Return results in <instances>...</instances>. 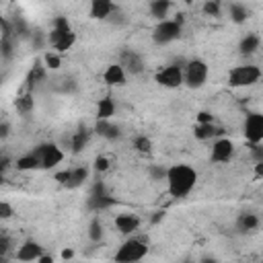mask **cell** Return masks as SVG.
<instances>
[{"mask_svg":"<svg viewBox=\"0 0 263 263\" xmlns=\"http://www.w3.org/2000/svg\"><path fill=\"white\" fill-rule=\"evenodd\" d=\"M166 191L171 197L175 199H183L187 197L195 185H197V171L191 166V164H185V162H177V164H171L166 168Z\"/></svg>","mask_w":263,"mask_h":263,"instance_id":"cell-1","label":"cell"},{"mask_svg":"<svg viewBox=\"0 0 263 263\" xmlns=\"http://www.w3.org/2000/svg\"><path fill=\"white\" fill-rule=\"evenodd\" d=\"M49 45L55 49V53H64L68 49H72V45L76 43V33L70 27V21L66 16H55L51 23V31L47 35Z\"/></svg>","mask_w":263,"mask_h":263,"instance_id":"cell-2","label":"cell"},{"mask_svg":"<svg viewBox=\"0 0 263 263\" xmlns=\"http://www.w3.org/2000/svg\"><path fill=\"white\" fill-rule=\"evenodd\" d=\"M148 255V240L142 236H129L125 238L119 249L113 255L115 263H140Z\"/></svg>","mask_w":263,"mask_h":263,"instance_id":"cell-3","label":"cell"},{"mask_svg":"<svg viewBox=\"0 0 263 263\" xmlns=\"http://www.w3.org/2000/svg\"><path fill=\"white\" fill-rule=\"evenodd\" d=\"M263 76V70L255 64H240V66H234L230 72H228V84L232 88H247V86H253L261 80Z\"/></svg>","mask_w":263,"mask_h":263,"instance_id":"cell-4","label":"cell"},{"mask_svg":"<svg viewBox=\"0 0 263 263\" xmlns=\"http://www.w3.org/2000/svg\"><path fill=\"white\" fill-rule=\"evenodd\" d=\"M183 72H185V86L195 90V88L205 86L208 76H210V66L201 58H193V60L185 62Z\"/></svg>","mask_w":263,"mask_h":263,"instance_id":"cell-5","label":"cell"},{"mask_svg":"<svg viewBox=\"0 0 263 263\" xmlns=\"http://www.w3.org/2000/svg\"><path fill=\"white\" fill-rule=\"evenodd\" d=\"M181 37V21L179 18H164L152 31V41L158 45H168Z\"/></svg>","mask_w":263,"mask_h":263,"instance_id":"cell-6","label":"cell"},{"mask_svg":"<svg viewBox=\"0 0 263 263\" xmlns=\"http://www.w3.org/2000/svg\"><path fill=\"white\" fill-rule=\"evenodd\" d=\"M183 66H185V64H166V66H162V68L154 74L156 84H160V86H164V88H179L181 84H185Z\"/></svg>","mask_w":263,"mask_h":263,"instance_id":"cell-7","label":"cell"},{"mask_svg":"<svg viewBox=\"0 0 263 263\" xmlns=\"http://www.w3.org/2000/svg\"><path fill=\"white\" fill-rule=\"evenodd\" d=\"M242 136L251 146L263 144V113L251 111L242 121Z\"/></svg>","mask_w":263,"mask_h":263,"instance_id":"cell-8","label":"cell"},{"mask_svg":"<svg viewBox=\"0 0 263 263\" xmlns=\"http://www.w3.org/2000/svg\"><path fill=\"white\" fill-rule=\"evenodd\" d=\"M35 154L41 160V168H53V166L62 164V160H64V150L58 144H53V142H47V144L37 146Z\"/></svg>","mask_w":263,"mask_h":263,"instance_id":"cell-9","label":"cell"},{"mask_svg":"<svg viewBox=\"0 0 263 263\" xmlns=\"http://www.w3.org/2000/svg\"><path fill=\"white\" fill-rule=\"evenodd\" d=\"M86 179H88V168H86L84 164H80V166H72V168H66V171L55 173V181H60V183L66 185L68 189H74V187L82 185Z\"/></svg>","mask_w":263,"mask_h":263,"instance_id":"cell-10","label":"cell"},{"mask_svg":"<svg viewBox=\"0 0 263 263\" xmlns=\"http://www.w3.org/2000/svg\"><path fill=\"white\" fill-rule=\"evenodd\" d=\"M232 156H234V142H232L230 138L222 136V138L214 140L212 150H210V158H212V162H220V164H224V162H230Z\"/></svg>","mask_w":263,"mask_h":263,"instance_id":"cell-11","label":"cell"},{"mask_svg":"<svg viewBox=\"0 0 263 263\" xmlns=\"http://www.w3.org/2000/svg\"><path fill=\"white\" fill-rule=\"evenodd\" d=\"M43 255H45L43 247L37 240H33V238H27L25 242H21L18 249H14V259L21 261V263H35Z\"/></svg>","mask_w":263,"mask_h":263,"instance_id":"cell-12","label":"cell"},{"mask_svg":"<svg viewBox=\"0 0 263 263\" xmlns=\"http://www.w3.org/2000/svg\"><path fill=\"white\" fill-rule=\"evenodd\" d=\"M119 64L123 66V70L127 72V76H138V74L144 72V60H142V55H140L138 51H134V49H123Z\"/></svg>","mask_w":263,"mask_h":263,"instance_id":"cell-13","label":"cell"},{"mask_svg":"<svg viewBox=\"0 0 263 263\" xmlns=\"http://www.w3.org/2000/svg\"><path fill=\"white\" fill-rule=\"evenodd\" d=\"M103 82L107 86H123L127 82V72L123 70V66L119 62L115 64H109L103 72Z\"/></svg>","mask_w":263,"mask_h":263,"instance_id":"cell-14","label":"cell"},{"mask_svg":"<svg viewBox=\"0 0 263 263\" xmlns=\"http://www.w3.org/2000/svg\"><path fill=\"white\" fill-rule=\"evenodd\" d=\"M115 228L121 232V234H129V236H134V232L140 228V224H142V220L136 216V214H129V212H123V214H117L115 216Z\"/></svg>","mask_w":263,"mask_h":263,"instance_id":"cell-15","label":"cell"},{"mask_svg":"<svg viewBox=\"0 0 263 263\" xmlns=\"http://www.w3.org/2000/svg\"><path fill=\"white\" fill-rule=\"evenodd\" d=\"M117 10V6L109 0H92L90 2V8H88V14L90 18H97V21H105L109 18L113 12Z\"/></svg>","mask_w":263,"mask_h":263,"instance_id":"cell-16","label":"cell"},{"mask_svg":"<svg viewBox=\"0 0 263 263\" xmlns=\"http://www.w3.org/2000/svg\"><path fill=\"white\" fill-rule=\"evenodd\" d=\"M193 136L197 138V140H218V138H222L224 136V127H220L216 121L214 123H197L195 125V129H193Z\"/></svg>","mask_w":263,"mask_h":263,"instance_id":"cell-17","label":"cell"},{"mask_svg":"<svg viewBox=\"0 0 263 263\" xmlns=\"http://www.w3.org/2000/svg\"><path fill=\"white\" fill-rule=\"evenodd\" d=\"M45 74H47V68H45V64L37 60V62L33 64V68L27 72V78H25V82H27V84H25V88L33 92V88H35L39 82H43V80H45Z\"/></svg>","mask_w":263,"mask_h":263,"instance_id":"cell-18","label":"cell"},{"mask_svg":"<svg viewBox=\"0 0 263 263\" xmlns=\"http://www.w3.org/2000/svg\"><path fill=\"white\" fill-rule=\"evenodd\" d=\"M115 109L117 107H115V101H113L111 95L99 99V103H97V121H111V117L115 115Z\"/></svg>","mask_w":263,"mask_h":263,"instance_id":"cell-19","label":"cell"},{"mask_svg":"<svg viewBox=\"0 0 263 263\" xmlns=\"http://www.w3.org/2000/svg\"><path fill=\"white\" fill-rule=\"evenodd\" d=\"M261 226V216L253 214V212H242L238 218H236V228L240 232H253Z\"/></svg>","mask_w":263,"mask_h":263,"instance_id":"cell-20","label":"cell"},{"mask_svg":"<svg viewBox=\"0 0 263 263\" xmlns=\"http://www.w3.org/2000/svg\"><path fill=\"white\" fill-rule=\"evenodd\" d=\"M14 109L21 113V115H29L33 109H35V101H33V92L31 90H23L16 99H14Z\"/></svg>","mask_w":263,"mask_h":263,"instance_id":"cell-21","label":"cell"},{"mask_svg":"<svg viewBox=\"0 0 263 263\" xmlns=\"http://www.w3.org/2000/svg\"><path fill=\"white\" fill-rule=\"evenodd\" d=\"M259 45H261V37L255 35V33H247V35L240 39V43H238V51H240L242 55H253V53L259 49Z\"/></svg>","mask_w":263,"mask_h":263,"instance_id":"cell-22","label":"cell"},{"mask_svg":"<svg viewBox=\"0 0 263 263\" xmlns=\"http://www.w3.org/2000/svg\"><path fill=\"white\" fill-rule=\"evenodd\" d=\"M14 166H16V171H35V168H41V160H39V156L33 150L29 154L18 156L16 162H14Z\"/></svg>","mask_w":263,"mask_h":263,"instance_id":"cell-23","label":"cell"},{"mask_svg":"<svg viewBox=\"0 0 263 263\" xmlns=\"http://www.w3.org/2000/svg\"><path fill=\"white\" fill-rule=\"evenodd\" d=\"M88 138H90V132H88L86 127L76 129V132L70 136V150H72L74 154H78V152L84 150V146L88 144Z\"/></svg>","mask_w":263,"mask_h":263,"instance_id":"cell-24","label":"cell"},{"mask_svg":"<svg viewBox=\"0 0 263 263\" xmlns=\"http://www.w3.org/2000/svg\"><path fill=\"white\" fill-rule=\"evenodd\" d=\"M148 10H150V14H152L154 18H158V23H160V21H164V18L168 16L171 2H168V0H154V2L148 4Z\"/></svg>","mask_w":263,"mask_h":263,"instance_id":"cell-25","label":"cell"},{"mask_svg":"<svg viewBox=\"0 0 263 263\" xmlns=\"http://www.w3.org/2000/svg\"><path fill=\"white\" fill-rule=\"evenodd\" d=\"M97 134L99 136H103V138H107V140H115V138H119L121 136V132H119V127L113 123V121H97Z\"/></svg>","mask_w":263,"mask_h":263,"instance_id":"cell-26","label":"cell"},{"mask_svg":"<svg viewBox=\"0 0 263 263\" xmlns=\"http://www.w3.org/2000/svg\"><path fill=\"white\" fill-rule=\"evenodd\" d=\"M228 14H230V18H232L234 23H245V21L249 18L247 6H245V4H238V2L228 4Z\"/></svg>","mask_w":263,"mask_h":263,"instance_id":"cell-27","label":"cell"},{"mask_svg":"<svg viewBox=\"0 0 263 263\" xmlns=\"http://www.w3.org/2000/svg\"><path fill=\"white\" fill-rule=\"evenodd\" d=\"M88 238L92 242H99L103 238V224H101L99 218H92L90 220V224H88Z\"/></svg>","mask_w":263,"mask_h":263,"instance_id":"cell-28","label":"cell"},{"mask_svg":"<svg viewBox=\"0 0 263 263\" xmlns=\"http://www.w3.org/2000/svg\"><path fill=\"white\" fill-rule=\"evenodd\" d=\"M134 148H136L138 152H142V154H148V152L152 150V140H150L148 136L140 134V136L134 138Z\"/></svg>","mask_w":263,"mask_h":263,"instance_id":"cell-29","label":"cell"},{"mask_svg":"<svg viewBox=\"0 0 263 263\" xmlns=\"http://www.w3.org/2000/svg\"><path fill=\"white\" fill-rule=\"evenodd\" d=\"M43 64H45L47 70H60L62 58H60V53H55V51H47V53L43 55Z\"/></svg>","mask_w":263,"mask_h":263,"instance_id":"cell-30","label":"cell"},{"mask_svg":"<svg viewBox=\"0 0 263 263\" xmlns=\"http://www.w3.org/2000/svg\"><path fill=\"white\" fill-rule=\"evenodd\" d=\"M203 12L208 16H222V4L208 0V2H203Z\"/></svg>","mask_w":263,"mask_h":263,"instance_id":"cell-31","label":"cell"},{"mask_svg":"<svg viewBox=\"0 0 263 263\" xmlns=\"http://www.w3.org/2000/svg\"><path fill=\"white\" fill-rule=\"evenodd\" d=\"M148 175H150L154 181H164V179H166V168H164V166H158V164H150V166H148Z\"/></svg>","mask_w":263,"mask_h":263,"instance_id":"cell-32","label":"cell"},{"mask_svg":"<svg viewBox=\"0 0 263 263\" xmlns=\"http://www.w3.org/2000/svg\"><path fill=\"white\" fill-rule=\"evenodd\" d=\"M92 166H95V171H97V173H105V171H109L111 162H109V158H107V156H97V158H95V162H92Z\"/></svg>","mask_w":263,"mask_h":263,"instance_id":"cell-33","label":"cell"},{"mask_svg":"<svg viewBox=\"0 0 263 263\" xmlns=\"http://www.w3.org/2000/svg\"><path fill=\"white\" fill-rule=\"evenodd\" d=\"M12 214H14L12 205H10L6 199H2V201H0V218H2V220H8V218H12Z\"/></svg>","mask_w":263,"mask_h":263,"instance_id":"cell-34","label":"cell"},{"mask_svg":"<svg viewBox=\"0 0 263 263\" xmlns=\"http://www.w3.org/2000/svg\"><path fill=\"white\" fill-rule=\"evenodd\" d=\"M197 123H214V115L210 111H201L197 113Z\"/></svg>","mask_w":263,"mask_h":263,"instance_id":"cell-35","label":"cell"},{"mask_svg":"<svg viewBox=\"0 0 263 263\" xmlns=\"http://www.w3.org/2000/svg\"><path fill=\"white\" fill-rule=\"evenodd\" d=\"M8 134H10V125H8V121H6V119H2V123H0V138H2V140H6V138H8Z\"/></svg>","mask_w":263,"mask_h":263,"instance_id":"cell-36","label":"cell"},{"mask_svg":"<svg viewBox=\"0 0 263 263\" xmlns=\"http://www.w3.org/2000/svg\"><path fill=\"white\" fill-rule=\"evenodd\" d=\"M253 148V158H255V162H261L263 160V146L259 144V146H251Z\"/></svg>","mask_w":263,"mask_h":263,"instance_id":"cell-37","label":"cell"},{"mask_svg":"<svg viewBox=\"0 0 263 263\" xmlns=\"http://www.w3.org/2000/svg\"><path fill=\"white\" fill-rule=\"evenodd\" d=\"M261 177H263V160L255 162V179H261Z\"/></svg>","mask_w":263,"mask_h":263,"instance_id":"cell-38","label":"cell"},{"mask_svg":"<svg viewBox=\"0 0 263 263\" xmlns=\"http://www.w3.org/2000/svg\"><path fill=\"white\" fill-rule=\"evenodd\" d=\"M72 257H74V251H72V249H64V251H62V259H64V261H66V259H72Z\"/></svg>","mask_w":263,"mask_h":263,"instance_id":"cell-39","label":"cell"},{"mask_svg":"<svg viewBox=\"0 0 263 263\" xmlns=\"http://www.w3.org/2000/svg\"><path fill=\"white\" fill-rule=\"evenodd\" d=\"M35 263H53V257H51V255H43V257L37 259Z\"/></svg>","mask_w":263,"mask_h":263,"instance_id":"cell-40","label":"cell"},{"mask_svg":"<svg viewBox=\"0 0 263 263\" xmlns=\"http://www.w3.org/2000/svg\"><path fill=\"white\" fill-rule=\"evenodd\" d=\"M201 263H216V259H203Z\"/></svg>","mask_w":263,"mask_h":263,"instance_id":"cell-41","label":"cell"},{"mask_svg":"<svg viewBox=\"0 0 263 263\" xmlns=\"http://www.w3.org/2000/svg\"><path fill=\"white\" fill-rule=\"evenodd\" d=\"M261 226H263V214H261Z\"/></svg>","mask_w":263,"mask_h":263,"instance_id":"cell-42","label":"cell"}]
</instances>
